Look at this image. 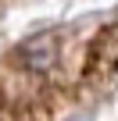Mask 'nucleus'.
Here are the masks:
<instances>
[{
  "instance_id": "f257e3e1",
  "label": "nucleus",
  "mask_w": 118,
  "mask_h": 121,
  "mask_svg": "<svg viewBox=\"0 0 118 121\" xmlns=\"http://www.w3.org/2000/svg\"><path fill=\"white\" fill-rule=\"evenodd\" d=\"M82 78H86V89H107L118 82V22L104 25L90 43Z\"/></svg>"
},
{
  "instance_id": "f03ea898",
  "label": "nucleus",
  "mask_w": 118,
  "mask_h": 121,
  "mask_svg": "<svg viewBox=\"0 0 118 121\" xmlns=\"http://www.w3.org/2000/svg\"><path fill=\"white\" fill-rule=\"evenodd\" d=\"M61 43H65V36L57 32V29L39 32V36L25 39V43L11 53V60L18 64V71L29 75V78H32V75H47V71L57 68V60H61Z\"/></svg>"
}]
</instances>
